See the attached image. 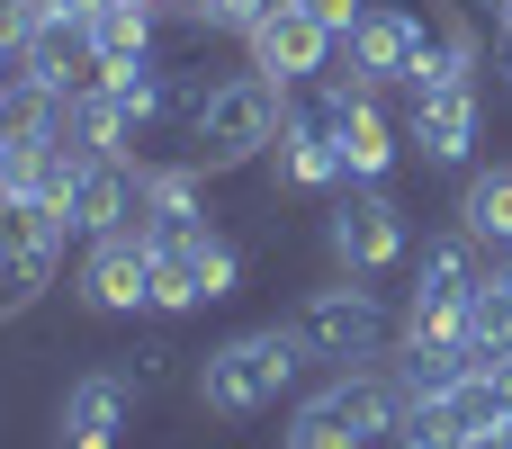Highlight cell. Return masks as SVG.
Returning <instances> with one entry per match:
<instances>
[{
  "label": "cell",
  "mask_w": 512,
  "mask_h": 449,
  "mask_svg": "<svg viewBox=\"0 0 512 449\" xmlns=\"http://www.w3.org/2000/svg\"><path fill=\"white\" fill-rule=\"evenodd\" d=\"M306 9H315V18H324V27H333V36L351 45V27H360V18H369L378 0H306Z\"/></svg>",
  "instance_id": "cell-19"
},
{
  "label": "cell",
  "mask_w": 512,
  "mask_h": 449,
  "mask_svg": "<svg viewBox=\"0 0 512 449\" xmlns=\"http://www.w3.org/2000/svg\"><path fill=\"white\" fill-rule=\"evenodd\" d=\"M180 18H198V27H234V36H252V27L270 18V0H180Z\"/></svg>",
  "instance_id": "cell-18"
},
{
  "label": "cell",
  "mask_w": 512,
  "mask_h": 449,
  "mask_svg": "<svg viewBox=\"0 0 512 449\" xmlns=\"http://www.w3.org/2000/svg\"><path fill=\"white\" fill-rule=\"evenodd\" d=\"M297 369H306V342L288 324H252V333H234L198 360V405L225 414V423H252L297 387Z\"/></svg>",
  "instance_id": "cell-1"
},
{
  "label": "cell",
  "mask_w": 512,
  "mask_h": 449,
  "mask_svg": "<svg viewBox=\"0 0 512 449\" xmlns=\"http://www.w3.org/2000/svg\"><path fill=\"white\" fill-rule=\"evenodd\" d=\"M144 234H207V171H144Z\"/></svg>",
  "instance_id": "cell-14"
},
{
  "label": "cell",
  "mask_w": 512,
  "mask_h": 449,
  "mask_svg": "<svg viewBox=\"0 0 512 449\" xmlns=\"http://www.w3.org/2000/svg\"><path fill=\"white\" fill-rule=\"evenodd\" d=\"M324 126H333V144H342V171H351V189H387V171H396V126H387V108H378V90L360 81V72H333L324 81Z\"/></svg>",
  "instance_id": "cell-8"
},
{
  "label": "cell",
  "mask_w": 512,
  "mask_h": 449,
  "mask_svg": "<svg viewBox=\"0 0 512 449\" xmlns=\"http://www.w3.org/2000/svg\"><path fill=\"white\" fill-rule=\"evenodd\" d=\"M459 234L468 243H486V252H512V171H477L468 189H459Z\"/></svg>",
  "instance_id": "cell-16"
},
{
  "label": "cell",
  "mask_w": 512,
  "mask_h": 449,
  "mask_svg": "<svg viewBox=\"0 0 512 449\" xmlns=\"http://www.w3.org/2000/svg\"><path fill=\"white\" fill-rule=\"evenodd\" d=\"M81 36H90L99 63H144V54H162V45H153V36H162V9H144V0H99Z\"/></svg>",
  "instance_id": "cell-15"
},
{
  "label": "cell",
  "mask_w": 512,
  "mask_h": 449,
  "mask_svg": "<svg viewBox=\"0 0 512 449\" xmlns=\"http://www.w3.org/2000/svg\"><path fill=\"white\" fill-rule=\"evenodd\" d=\"M288 333L306 342V360H333V369H369V360H387V342H396V324H387V306H378L369 279H333V288H315V297L297 306Z\"/></svg>",
  "instance_id": "cell-5"
},
{
  "label": "cell",
  "mask_w": 512,
  "mask_h": 449,
  "mask_svg": "<svg viewBox=\"0 0 512 449\" xmlns=\"http://www.w3.org/2000/svg\"><path fill=\"white\" fill-rule=\"evenodd\" d=\"M504 45H512V0H504Z\"/></svg>",
  "instance_id": "cell-20"
},
{
  "label": "cell",
  "mask_w": 512,
  "mask_h": 449,
  "mask_svg": "<svg viewBox=\"0 0 512 449\" xmlns=\"http://www.w3.org/2000/svg\"><path fill=\"white\" fill-rule=\"evenodd\" d=\"M432 54H441V36H432V18L405 9V0H378V9L351 27V72H360L369 90H414Z\"/></svg>",
  "instance_id": "cell-7"
},
{
  "label": "cell",
  "mask_w": 512,
  "mask_h": 449,
  "mask_svg": "<svg viewBox=\"0 0 512 449\" xmlns=\"http://www.w3.org/2000/svg\"><path fill=\"white\" fill-rule=\"evenodd\" d=\"M243 45H252V72H261L270 90H288V99H297L306 81H324V72H333V45H342V36H333L306 0H270V18H261Z\"/></svg>",
  "instance_id": "cell-9"
},
{
  "label": "cell",
  "mask_w": 512,
  "mask_h": 449,
  "mask_svg": "<svg viewBox=\"0 0 512 449\" xmlns=\"http://www.w3.org/2000/svg\"><path fill=\"white\" fill-rule=\"evenodd\" d=\"M477 135H486V90H477V63H468V45H441L432 63H423V81L405 90V144L423 153V162H468L477 153Z\"/></svg>",
  "instance_id": "cell-3"
},
{
  "label": "cell",
  "mask_w": 512,
  "mask_h": 449,
  "mask_svg": "<svg viewBox=\"0 0 512 449\" xmlns=\"http://www.w3.org/2000/svg\"><path fill=\"white\" fill-rule=\"evenodd\" d=\"M324 243H333V261H342V279H387V270L414 261V225H405V207H396L387 189H342Z\"/></svg>",
  "instance_id": "cell-6"
},
{
  "label": "cell",
  "mask_w": 512,
  "mask_h": 449,
  "mask_svg": "<svg viewBox=\"0 0 512 449\" xmlns=\"http://www.w3.org/2000/svg\"><path fill=\"white\" fill-rule=\"evenodd\" d=\"M279 126H288V90H270L261 72H234V81H216V90L198 99V117H189V162H198V171H243V162H261V153L279 144Z\"/></svg>",
  "instance_id": "cell-4"
},
{
  "label": "cell",
  "mask_w": 512,
  "mask_h": 449,
  "mask_svg": "<svg viewBox=\"0 0 512 449\" xmlns=\"http://www.w3.org/2000/svg\"><path fill=\"white\" fill-rule=\"evenodd\" d=\"M405 432V378L396 369H342L324 396L288 414L279 449H378Z\"/></svg>",
  "instance_id": "cell-2"
},
{
  "label": "cell",
  "mask_w": 512,
  "mask_h": 449,
  "mask_svg": "<svg viewBox=\"0 0 512 449\" xmlns=\"http://www.w3.org/2000/svg\"><path fill=\"white\" fill-rule=\"evenodd\" d=\"M477 288H486V243H468V234L423 243V261H414V306H468Z\"/></svg>",
  "instance_id": "cell-13"
},
{
  "label": "cell",
  "mask_w": 512,
  "mask_h": 449,
  "mask_svg": "<svg viewBox=\"0 0 512 449\" xmlns=\"http://www.w3.org/2000/svg\"><path fill=\"white\" fill-rule=\"evenodd\" d=\"M0 144H9V117H0Z\"/></svg>",
  "instance_id": "cell-21"
},
{
  "label": "cell",
  "mask_w": 512,
  "mask_h": 449,
  "mask_svg": "<svg viewBox=\"0 0 512 449\" xmlns=\"http://www.w3.org/2000/svg\"><path fill=\"white\" fill-rule=\"evenodd\" d=\"M135 405H144L135 369H81L54 405V449H117L135 432Z\"/></svg>",
  "instance_id": "cell-10"
},
{
  "label": "cell",
  "mask_w": 512,
  "mask_h": 449,
  "mask_svg": "<svg viewBox=\"0 0 512 449\" xmlns=\"http://www.w3.org/2000/svg\"><path fill=\"white\" fill-rule=\"evenodd\" d=\"M207 288H198V252L189 234H153V315H198Z\"/></svg>",
  "instance_id": "cell-17"
},
{
  "label": "cell",
  "mask_w": 512,
  "mask_h": 449,
  "mask_svg": "<svg viewBox=\"0 0 512 449\" xmlns=\"http://www.w3.org/2000/svg\"><path fill=\"white\" fill-rule=\"evenodd\" d=\"M81 306L90 315H153V234L126 225V234H99L81 243Z\"/></svg>",
  "instance_id": "cell-11"
},
{
  "label": "cell",
  "mask_w": 512,
  "mask_h": 449,
  "mask_svg": "<svg viewBox=\"0 0 512 449\" xmlns=\"http://www.w3.org/2000/svg\"><path fill=\"white\" fill-rule=\"evenodd\" d=\"M270 171L288 180V189H342L351 171H342V144H333V126H324V99L315 108H288V126H279V144H270Z\"/></svg>",
  "instance_id": "cell-12"
}]
</instances>
